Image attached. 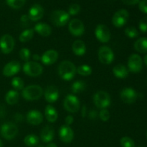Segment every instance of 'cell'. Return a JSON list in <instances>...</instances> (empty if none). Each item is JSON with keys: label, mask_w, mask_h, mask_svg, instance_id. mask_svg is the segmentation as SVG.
<instances>
[{"label": "cell", "mask_w": 147, "mask_h": 147, "mask_svg": "<svg viewBox=\"0 0 147 147\" xmlns=\"http://www.w3.org/2000/svg\"><path fill=\"white\" fill-rule=\"evenodd\" d=\"M76 66L70 61H63L59 64L57 72L62 79L65 81H70L74 78L76 74Z\"/></svg>", "instance_id": "1"}, {"label": "cell", "mask_w": 147, "mask_h": 147, "mask_svg": "<svg viewBox=\"0 0 147 147\" xmlns=\"http://www.w3.org/2000/svg\"><path fill=\"white\" fill-rule=\"evenodd\" d=\"M43 95V89L37 84H32L23 88L22 95L26 100L33 101L40 99Z\"/></svg>", "instance_id": "2"}, {"label": "cell", "mask_w": 147, "mask_h": 147, "mask_svg": "<svg viewBox=\"0 0 147 147\" xmlns=\"http://www.w3.org/2000/svg\"><path fill=\"white\" fill-rule=\"evenodd\" d=\"M70 15L65 10H57L52 12L50 19L51 22L56 27H63L66 25L70 20Z\"/></svg>", "instance_id": "3"}, {"label": "cell", "mask_w": 147, "mask_h": 147, "mask_svg": "<svg viewBox=\"0 0 147 147\" xmlns=\"http://www.w3.org/2000/svg\"><path fill=\"white\" fill-rule=\"evenodd\" d=\"M93 102L96 108L99 109H106L111 103L110 95L105 91H98L94 94L93 97Z\"/></svg>", "instance_id": "4"}, {"label": "cell", "mask_w": 147, "mask_h": 147, "mask_svg": "<svg viewBox=\"0 0 147 147\" xmlns=\"http://www.w3.org/2000/svg\"><path fill=\"white\" fill-rule=\"evenodd\" d=\"M22 69L25 74L32 77L40 76L43 72L42 65L36 61H27L23 66Z\"/></svg>", "instance_id": "5"}, {"label": "cell", "mask_w": 147, "mask_h": 147, "mask_svg": "<svg viewBox=\"0 0 147 147\" xmlns=\"http://www.w3.org/2000/svg\"><path fill=\"white\" fill-rule=\"evenodd\" d=\"M63 106L67 112L75 113L80 110V100L76 95L70 94L67 95L63 100Z\"/></svg>", "instance_id": "6"}, {"label": "cell", "mask_w": 147, "mask_h": 147, "mask_svg": "<svg viewBox=\"0 0 147 147\" xmlns=\"http://www.w3.org/2000/svg\"><path fill=\"white\" fill-rule=\"evenodd\" d=\"M0 133L3 138L7 140H11L15 138L18 133V128L14 122H7L1 126Z\"/></svg>", "instance_id": "7"}, {"label": "cell", "mask_w": 147, "mask_h": 147, "mask_svg": "<svg viewBox=\"0 0 147 147\" xmlns=\"http://www.w3.org/2000/svg\"><path fill=\"white\" fill-rule=\"evenodd\" d=\"M129 18V12L125 9H121L113 14L112 17V24L117 28H121L127 23Z\"/></svg>", "instance_id": "8"}, {"label": "cell", "mask_w": 147, "mask_h": 147, "mask_svg": "<svg viewBox=\"0 0 147 147\" xmlns=\"http://www.w3.org/2000/svg\"><path fill=\"white\" fill-rule=\"evenodd\" d=\"M98 56L100 63L106 65L112 63L114 60V53L110 47L103 46L100 47L98 52Z\"/></svg>", "instance_id": "9"}, {"label": "cell", "mask_w": 147, "mask_h": 147, "mask_svg": "<svg viewBox=\"0 0 147 147\" xmlns=\"http://www.w3.org/2000/svg\"><path fill=\"white\" fill-rule=\"evenodd\" d=\"M143 67L142 59L139 54L134 53L129 56L128 59V69L132 73H139Z\"/></svg>", "instance_id": "10"}, {"label": "cell", "mask_w": 147, "mask_h": 147, "mask_svg": "<svg viewBox=\"0 0 147 147\" xmlns=\"http://www.w3.org/2000/svg\"><path fill=\"white\" fill-rule=\"evenodd\" d=\"M95 35L98 41L103 43H108L111 36L109 28L106 24H100L96 26L95 29Z\"/></svg>", "instance_id": "11"}, {"label": "cell", "mask_w": 147, "mask_h": 147, "mask_svg": "<svg viewBox=\"0 0 147 147\" xmlns=\"http://www.w3.org/2000/svg\"><path fill=\"white\" fill-rule=\"evenodd\" d=\"M68 30L70 34L79 37L84 34L85 26L83 22L79 19H73L68 23Z\"/></svg>", "instance_id": "12"}, {"label": "cell", "mask_w": 147, "mask_h": 147, "mask_svg": "<svg viewBox=\"0 0 147 147\" xmlns=\"http://www.w3.org/2000/svg\"><path fill=\"white\" fill-rule=\"evenodd\" d=\"M14 39L11 35L5 34L0 38V49L4 54L11 53L14 48Z\"/></svg>", "instance_id": "13"}, {"label": "cell", "mask_w": 147, "mask_h": 147, "mask_svg": "<svg viewBox=\"0 0 147 147\" xmlns=\"http://www.w3.org/2000/svg\"><path fill=\"white\" fill-rule=\"evenodd\" d=\"M121 100L126 104H133L137 99L138 95L135 89L131 87L123 88L120 92Z\"/></svg>", "instance_id": "14"}, {"label": "cell", "mask_w": 147, "mask_h": 147, "mask_svg": "<svg viewBox=\"0 0 147 147\" xmlns=\"http://www.w3.org/2000/svg\"><path fill=\"white\" fill-rule=\"evenodd\" d=\"M45 10L40 4H34L30 8L28 12V17L30 20L37 22L41 20L44 16Z\"/></svg>", "instance_id": "15"}, {"label": "cell", "mask_w": 147, "mask_h": 147, "mask_svg": "<svg viewBox=\"0 0 147 147\" xmlns=\"http://www.w3.org/2000/svg\"><path fill=\"white\" fill-rule=\"evenodd\" d=\"M59 136L60 140L65 144H69L71 142L74 138V132L70 125H63L59 130Z\"/></svg>", "instance_id": "16"}, {"label": "cell", "mask_w": 147, "mask_h": 147, "mask_svg": "<svg viewBox=\"0 0 147 147\" xmlns=\"http://www.w3.org/2000/svg\"><path fill=\"white\" fill-rule=\"evenodd\" d=\"M20 69H21V64L20 62L12 61L4 66L2 73L5 76L10 77L17 74L18 72H20Z\"/></svg>", "instance_id": "17"}, {"label": "cell", "mask_w": 147, "mask_h": 147, "mask_svg": "<svg viewBox=\"0 0 147 147\" xmlns=\"http://www.w3.org/2000/svg\"><path fill=\"white\" fill-rule=\"evenodd\" d=\"M58 59V53L57 50L54 49H50L47 50L41 56V61L42 62L43 64L47 65H52L55 63Z\"/></svg>", "instance_id": "18"}, {"label": "cell", "mask_w": 147, "mask_h": 147, "mask_svg": "<svg viewBox=\"0 0 147 147\" xmlns=\"http://www.w3.org/2000/svg\"><path fill=\"white\" fill-rule=\"evenodd\" d=\"M45 99L48 103L53 104L58 99L60 94L59 90L56 86L51 85L46 88L45 91Z\"/></svg>", "instance_id": "19"}, {"label": "cell", "mask_w": 147, "mask_h": 147, "mask_svg": "<svg viewBox=\"0 0 147 147\" xmlns=\"http://www.w3.org/2000/svg\"><path fill=\"white\" fill-rule=\"evenodd\" d=\"M27 121L32 125H37L43 121V115L37 110H32L27 114Z\"/></svg>", "instance_id": "20"}, {"label": "cell", "mask_w": 147, "mask_h": 147, "mask_svg": "<svg viewBox=\"0 0 147 147\" xmlns=\"http://www.w3.org/2000/svg\"><path fill=\"white\" fill-rule=\"evenodd\" d=\"M55 136L54 129L52 126L47 125L42 128L40 133V138L44 143H50L53 140Z\"/></svg>", "instance_id": "21"}, {"label": "cell", "mask_w": 147, "mask_h": 147, "mask_svg": "<svg viewBox=\"0 0 147 147\" xmlns=\"http://www.w3.org/2000/svg\"><path fill=\"white\" fill-rule=\"evenodd\" d=\"M34 30L43 37L50 36L52 33V28L49 24L43 22H39L34 25Z\"/></svg>", "instance_id": "22"}, {"label": "cell", "mask_w": 147, "mask_h": 147, "mask_svg": "<svg viewBox=\"0 0 147 147\" xmlns=\"http://www.w3.org/2000/svg\"><path fill=\"white\" fill-rule=\"evenodd\" d=\"M72 50L76 56H83L86 52V43L81 40H76L72 45Z\"/></svg>", "instance_id": "23"}, {"label": "cell", "mask_w": 147, "mask_h": 147, "mask_svg": "<svg viewBox=\"0 0 147 147\" xmlns=\"http://www.w3.org/2000/svg\"><path fill=\"white\" fill-rule=\"evenodd\" d=\"M45 117L48 122H55L58 118L57 111L51 105H47L45 108Z\"/></svg>", "instance_id": "24"}, {"label": "cell", "mask_w": 147, "mask_h": 147, "mask_svg": "<svg viewBox=\"0 0 147 147\" xmlns=\"http://www.w3.org/2000/svg\"><path fill=\"white\" fill-rule=\"evenodd\" d=\"M129 69L123 64H117L113 67V74L118 79H126L129 75Z\"/></svg>", "instance_id": "25"}, {"label": "cell", "mask_w": 147, "mask_h": 147, "mask_svg": "<svg viewBox=\"0 0 147 147\" xmlns=\"http://www.w3.org/2000/svg\"><path fill=\"white\" fill-rule=\"evenodd\" d=\"M20 99V94L15 89H11L8 91L5 95V100L7 104L10 105H15L18 102Z\"/></svg>", "instance_id": "26"}, {"label": "cell", "mask_w": 147, "mask_h": 147, "mask_svg": "<svg viewBox=\"0 0 147 147\" xmlns=\"http://www.w3.org/2000/svg\"><path fill=\"white\" fill-rule=\"evenodd\" d=\"M134 49L141 53H147V37H140L138 39L134 45Z\"/></svg>", "instance_id": "27"}, {"label": "cell", "mask_w": 147, "mask_h": 147, "mask_svg": "<svg viewBox=\"0 0 147 147\" xmlns=\"http://www.w3.org/2000/svg\"><path fill=\"white\" fill-rule=\"evenodd\" d=\"M86 84L83 81H76L71 86V91L73 94H79L86 89Z\"/></svg>", "instance_id": "28"}, {"label": "cell", "mask_w": 147, "mask_h": 147, "mask_svg": "<svg viewBox=\"0 0 147 147\" xmlns=\"http://www.w3.org/2000/svg\"><path fill=\"white\" fill-rule=\"evenodd\" d=\"M34 30L33 29H27L20 35L19 40L22 43H26L27 41H30L34 36Z\"/></svg>", "instance_id": "29"}, {"label": "cell", "mask_w": 147, "mask_h": 147, "mask_svg": "<svg viewBox=\"0 0 147 147\" xmlns=\"http://www.w3.org/2000/svg\"><path fill=\"white\" fill-rule=\"evenodd\" d=\"M24 142L26 146L29 147L35 146L39 143V138L34 134H29L26 135L24 139Z\"/></svg>", "instance_id": "30"}, {"label": "cell", "mask_w": 147, "mask_h": 147, "mask_svg": "<svg viewBox=\"0 0 147 147\" xmlns=\"http://www.w3.org/2000/svg\"><path fill=\"white\" fill-rule=\"evenodd\" d=\"M76 72L80 76H88L92 74V68L90 66L86 64L80 65L76 69Z\"/></svg>", "instance_id": "31"}, {"label": "cell", "mask_w": 147, "mask_h": 147, "mask_svg": "<svg viewBox=\"0 0 147 147\" xmlns=\"http://www.w3.org/2000/svg\"><path fill=\"white\" fill-rule=\"evenodd\" d=\"M7 4L11 8L19 10L24 5L26 0H6Z\"/></svg>", "instance_id": "32"}, {"label": "cell", "mask_w": 147, "mask_h": 147, "mask_svg": "<svg viewBox=\"0 0 147 147\" xmlns=\"http://www.w3.org/2000/svg\"><path fill=\"white\" fill-rule=\"evenodd\" d=\"M11 84L13 88L17 91L22 90L23 88H24V81L19 76H16V77L13 78L11 79Z\"/></svg>", "instance_id": "33"}, {"label": "cell", "mask_w": 147, "mask_h": 147, "mask_svg": "<svg viewBox=\"0 0 147 147\" xmlns=\"http://www.w3.org/2000/svg\"><path fill=\"white\" fill-rule=\"evenodd\" d=\"M124 33L129 38H136L139 35L137 29L133 26H129V27H126L124 30Z\"/></svg>", "instance_id": "34"}, {"label": "cell", "mask_w": 147, "mask_h": 147, "mask_svg": "<svg viewBox=\"0 0 147 147\" xmlns=\"http://www.w3.org/2000/svg\"><path fill=\"white\" fill-rule=\"evenodd\" d=\"M120 144L122 147H135V143L129 136H123L121 138Z\"/></svg>", "instance_id": "35"}, {"label": "cell", "mask_w": 147, "mask_h": 147, "mask_svg": "<svg viewBox=\"0 0 147 147\" xmlns=\"http://www.w3.org/2000/svg\"><path fill=\"white\" fill-rule=\"evenodd\" d=\"M20 59L24 61H29L30 56H31L30 50L28 48H22L20 50Z\"/></svg>", "instance_id": "36"}, {"label": "cell", "mask_w": 147, "mask_h": 147, "mask_svg": "<svg viewBox=\"0 0 147 147\" xmlns=\"http://www.w3.org/2000/svg\"><path fill=\"white\" fill-rule=\"evenodd\" d=\"M80 5L78 4H73L69 7L67 13H68L70 15L74 16L78 14V13L80 12Z\"/></svg>", "instance_id": "37"}, {"label": "cell", "mask_w": 147, "mask_h": 147, "mask_svg": "<svg viewBox=\"0 0 147 147\" xmlns=\"http://www.w3.org/2000/svg\"><path fill=\"white\" fill-rule=\"evenodd\" d=\"M99 118L103 122H106L110 118V112L107 109H101L98 113Z\"/></svg>", "instance_id": "38"}, {"label": "cell", "mask_w": 147, "mask_h": 147, "mask_svg": "<svg viewBox=\"0 0 147 147\" xmlns=\"http://www.w3.org/2000/svg\"><path fill=\"white\" fill-rule=\"evenodd\" d=\"M139 30L142 33H147V16L143 17L142 20H140L139 23Z\"/></svg>", "instance_id": "39"}, {"label": "cell", "mask_w": 147, "mask_h": 147, "mask_svg": "<svg viewBox=\"0 0 147 147\" xmlns=\"http://www.w3.org/2000/svg\"><path fill=\"white\" fill-rule=\"evenodd\" d=\"M139 9L142 12L147 14V0H142L139 1Z\"/></svg>", "instance_id": "40"}, {"label": "cell", "mask_w": 147, "mask_h": 147, "mask_svg": "<svg viewBox=\"0 0 147 147\" xmlns=\"http://www.w3.org/2000/svg\"><path fill=\"white\" fill-rule=\"evenodd\" d=\"M122 1L126 5H135L139 4L140 0H122Z\"/></svg>", "instance_id": "41"}, {"label": "cell", "mask_w": 147, "mask_h": 147, "mask_svg": "<svg viewBox=\"0 0 147 147\" xmlns=\"http://www.w3.org/2000/svg\"><path fill=\"white\" fill-rule=\"evenodd\" d=\"M73 121H74V118L72 115H69L65 117V124L67 125H70L71 124H73Z\"/></svg>", "instance_id": "42"}, {"label": "cell", "mask_w": 147, "mask_h": 147, "mask_svg": "<svg viewBox=\"0 0 147 147\" xmlns=\"http://www.w3.org/2000/svg\"><path fill=\"white\" fill-rule=\"evenodd\" d=\"M20 20L22 22H27L28 20H30V19H29V17L27 14H23V15H22L21 18H20Z\"/></svg>", "instance_id": "43"}, {"label": "cell", "mask_w": 147, "mask_h": 147, "mask_svg": "<svg viewBox=\"0 0 147 147\" xmlns=\"http://www.w3.org/2000/svg\"><path fill=\"white\" fill-rule=\"evenodd\" d=\"M97 115H98V113H97V112H96V111L92 110L91 112H90V115H89V117H90V118H91V119H95V118H96V117H97Z\"/></svg>", "instance_id": "44"}, {"label": "cell", "mask_w": 147, "mask_h": 147, "mask_svg": "<svg viewBox=\"0 0 147 147\" xmlns=\"http://www.w3.org/2000/svg\"><path fill=\"white\" fill-rule=\"evenodd\" d=\"M5 115V109L3 106H0V118Z\"/></svg>", "instance_id": "45"}, {"label": "cell", "mask_w": 147, "mask_h": 147, "mask_svg": "<svg viewBox=\"0 0 147 147\" xmlns=\"http://www.w3.org/2000/svg\"><path fill=\"white\" fill-rule=\"evenodd\" d=\"M14 118H15V119L17 120H22L23 118H22V115H20V113H17L15 115V116H14Z\"/></svg>", "instance_id": "46"}, {"label": "cell", "mask_w": 147, "mask_h": 147, "mask_svg": "<svg viewBox=\"0 0 147 147\" xmlns=\"http://www.w3.org/2000/svg\"><path fill=\"white\" fill-rule=\"evenodd\" d=\"M32 59L33 60H34V61H37L40 60L41 57H40V56L38 54H34L32 56Z\"/></svg>", "instance_id": "47"}, {"label": "cell", "mask_w": 147, "mask_h": 147, "mask_svg": "<svg viewBox=\"0 0 147 147\" xmlns=\"http://www.w3.org/2000/svg\"><path fill=\"white\" fill-rule=\"evenodd\" d=\"M45 147H57V145L55 144V143L50 142V143H48V144H47V145Z\"/></svg>", "instance_id": "48"}, {"label": "cell", "mask_w": 147, "mask_h": 147, "mask_svg": "<svg viewBox=\"0 0 147 147\" xmlns=\"http://www.w3.org/2000/svg\"><path fill=\"white\" fill-rule=\"evenodd\" d=\"M86 108L85 106H83V112H82V115H83V117H84L85 115H86Z\"/></svg>", "instance_id": "49"}, {"label": "cell", "mask_w": 147, "mask_h": 147, "mask_svg": "<svg viewBox=\"0 0 147 147\" xmlns=\"http://www.w3.org/2000/svg\"><path fill=\"white\" fill-rule=\"evenodd\" d=\"M144 61L145 64H146L147 66V54L144 56Z\"/></svg>", "instance_id": "50"}, {"label": "cell", "mask_w": 147, "mask_h": 147, "mask_svg": "<svg viewBox=\"0 0 147 147\" xmlns=\"http://www.w3.org/2000/svg\"><path fill=\"white\" fill-rule=\"evenodd\" d=\"M0 147H3V144H2V141L0 140Z\"/></svg>", "instance_id": "51"}, {"label": "cell", "mask_w": 147, "mask_h": 147, "mask_svg": "<svg viewBox=\"0 0 147 147\" xmlns=\"http://www.w3.org/2000/svg\"><path fill=\"white\" fill-rule=\"evenodd\" d=\"M37 147H44V146H42V145H39V146H37Z\"/></svg>", "instance_id": "52"}, {"label": "cell", "mask_w": 147, "mask_h": 147, "mask_svg": "<svg viewBox=\"0 0 147 147\" xmlns=\"http://www.w3.org/2000/svg\"><path fill=\"white\" fill-rule=\"evenodd\" d=\"M146 138H147V131H146Z\"/></svg>", "instance_id": "53"}, {"label": "cell", "mask_w": 147, "mask_h": 147, "mask_svg": "<svg viewBox=\"0 0 147 147\" xmlns=\"http://www.w3.org/2000/svg\"><path fill=\"white\" fill-rule=\"evenodd\" d=\"M139 147H144V146H139Z\"/></svg>", "instance_id": "54"}]
</instances>
